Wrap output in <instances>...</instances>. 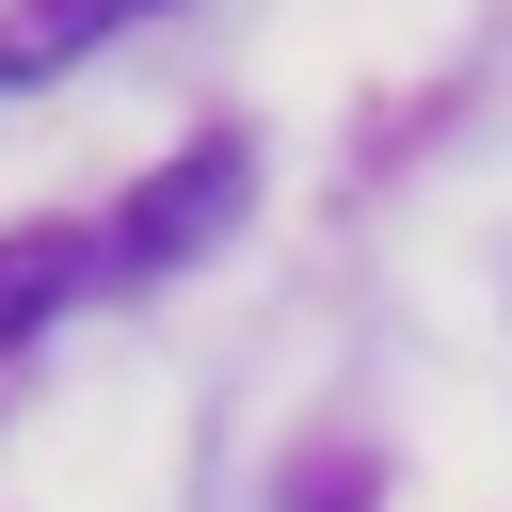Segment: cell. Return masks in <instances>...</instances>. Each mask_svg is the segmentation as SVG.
I'll return each instance as SVG.
<instances>
[{"label":"cell","mask_w":512,"mask_h":512,"mask_svg":"<svg viewBox=\"0 0 512 512\" xmlns=\"http://www.w3.org/2000/svg\"><path fill=\"white\" fill-rule=\"evenodd\" d=\"M240 208H256V144H240V128H208V144H176V160L112 208V240H96V256H112V272H176V256H208Z\"/></svg>","instance_id":"6da1fadb"},{"label":"cell","mask_w":512,"mask_h":512,"mask_svg":"<svg viewBox=\"0 0 512 512\" xmlns=\"http://www.w3.org/2000/svg\"><path fill=\"white\" fill-rule=\"evenodd\" d=\"M64 288H80V240H48V224H32V240H0V352H16Z\"/></svg>","instance_id":"7a4b0ae2"},{"label":"cell","mask_w":512,"mask_h":512,"mask_svg":"<svg viewBox=\"0 0 512 512\" xmlns=\"http://www.w3.org/2000/svg\"><path fill=\"white\" fill-rule=\"evenodd\" d=\"M96 32H112V0H48V16H16V32H0V80H48V64H64V48H96Z\"/></svg>","instance_id":"3957f363"},{"label":"cell","mask_w":512,"mask_h":512,"mask_svg":"<svg viewBox=\"0 0 512 512\" xmlns=\"http://www.w3.org/2000/svg\"><path fill=\"white\" fill-rule=\"evenodd\" d=\"M112 16H128V0H112Z\"/></svg>","instance_id":"277c9868"}]
</instances>
